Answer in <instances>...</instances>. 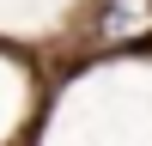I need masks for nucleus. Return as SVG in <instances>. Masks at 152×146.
I'll return each instance as SVG.
<instances>
[{"mask_svg": "<svg viewBox=\"0 0 152 146\" xmlns=\"http://www.w3.org/2000/svg\"><path fill=\"white\" fill-rule=\"evenodd\" d=\"M104 36L110 43L152 36V0H104Z\"/></svg>", "mask_w": 152, "mask_h": 146, "instance_id": "nucleus-1", "label": "nucleus"}]
</instances>
